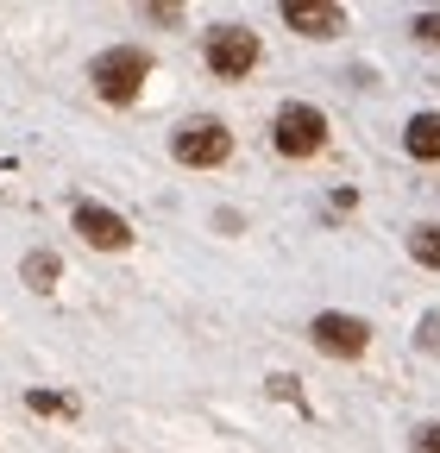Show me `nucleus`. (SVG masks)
I'll list each match as a JSON object with an SVG mask.
<instances>
[{
	"label": "nucleus",
	"mask_w": 440,
	"mask_h": 453,
	"mask_svg": "<svg viewBox=\"0 0 440 453\" xmlns=\"http://www.w3.org/2000/svg\"><path fill=\"white\" fill-rule=\"evenodd\" d=\"M145 76H151V57L139 44H114V50H101L88 64V82H95V95L107 107H133L139 88H145Z\"/></svg>",
	"instance_id": "1"
},
{
	"label": "nucleus",
	"mask_w": 440,
	"mask_h": 453,
	"mask_svg": "<svg viewBox=\"0 0 440 453\" xmlns=\"http://www.w3.org/2000/svg\"><path fill=\"white\" fill-rule=\"evenodd\" d=\"M270 145L284 157H315L327 145V113L308 107V101H284L277 107V127H270Z\"/></svg>",
	"instance_id": "2"
},
{
	"label": "nucleus",
	"mask_w": 440,
	"mask_h": 453,
	"mask_svg": "<svg viewBox=\"0 0 440 453\" xmlns=\"http://www.w3.org/2000/svg\"><path fill=\"white\" fill-rule=\"evenodd\" d=\"M171 151H177V164H189V170H214V164L233 157V133L220 127V120H189V127L171 139Z\"/></svg>",
	"instance_id": "3"
},
{
	"label": "nucleus",
	"mask_w": 440,
	"mask_h": 453,
	"mask_svg": "<svg viewBox=\"0 0 440 453\" xmlns=\"http://www.w3.org/2000/svg\"><path fill=\"white\" fill-rule=\"evenodd\" d=\"M308 340H315V347H321L327 359H359V353L371 347V327H365L359 315H340V309H327V315H315Z\"/></svg>",
	"instance_id": "4"
},
{
	"label": "nucleus",
	"mask_w": 440,
	"mask_h": 453,
	"mask_svg": "<svg viewBox=\"0 0 440 453\" xmlns=\"http://www.w3.org/2000/svg\"><path fill=\"white\" fill-rule=\"evenodd\" d=\"M252 64H258V38H252L246 26H214V32H208V70H214V76L239 82Z\"/></svg>",
	"instance_id": "5"
},
{
	"label": "nucleus",
	"mask_w": 440,
	"mask_h": 453,
	"mask_svg": "<svg viewBox=\"0 0 440 453\" xmlns=\"http://www.w3.org/2000/svg\"><path fill=\"white\" fill-rule=\"evenodd\" d=\"M76 234H82L95 252H126V246H133V226H126L114 208H101V202H76Z\"/></svg>",
	"instance_id": "6"
},
{
	"label": "nucleus",
	"mask_w": 440,
	"mask_h": 453,
	"mask_svg": "<svg viewBox=\"0 0 440 453\" xmlns=\"http://www.w3.org/2000/svg\"><path fill=\"white\" fill-rule=\"evenodd\" d=\"M284 26L302 38H334V32H346V13L327 7V0H284Z\"/></svg>",
	"instance_id": "7"
},
{
	"label": "nucleus",
	"mask_w": 440,
	"mask_h": 453,
	"mask_svg": "<svg viewBox=\"0 0 440 453\" xmlns=\"http://www.w3.org/2000/svg\"><path fill=\"white\" fill-rule=\"evenodd\" d=\"M403 151L415 164H440V113H415V120L403 127Z\"/></svg>",
	"instance_id": "8"
},
{
	"label": "nucleus",
	"mask_w": 440,
	"mask_h": 453,
	"mask_svg": "<svg viewBox=\"0 0 440 453\" xmlns=\"http://www.w3.org/2000/svg\"><path fill=\"white\" fill-rule=\"evenodd\" d=\"M19 277H26V290H57V277H64V258L38 246V252H26V258H19Z\"/></svg>",
	"instance_id": "9"
},
{
	"label": "nucleus",
	"mask_w": 440,
	"mask_h": 453,
	"mask_svg": "<svg viewBox=\"0 0 440 453\" xmlns=\"http://www.w3.org/2000/svg\"><path fill=\"white\" fill-rule=\"evenodd\" d=\"M26 410L32 416H76V396H64V390H26Z\"/></svg>",
	"instance_id": "10"
},
{
	"label": "nucleus",
	"mask_w": 440,
	"mask_h": 453,
	"mask_svg": "<svg viewBox=\"0 0 440 453\" xmlns=\"http://www.w3.org/2000/svg\"><path fill=\"white\" fill-rule=\"evenodd\" d=\"M409 258L440 271V226H415V234H409Z\"/></svg>",
	"instance_id": "11"
},
{
	"label": "nucleus",
	"mask_w": 440,
	"mask_h": 453,
	"mask_svg": "<svg viewBox=\"0 0 440 453\" xmlns=\"http://www.w3.org/2000/svg\"><path fill=\"white\" fill-rule=\"evenodd\" d=\"M264 390L277 396V403H302V378H296V372H270V378H264Z\"/></svg>",
	"instance_id": "12"
},
{
	"label": "nucleus",
	"mask_w": 440,
	"mask_h": 453,
	"mask_svg": "<svg viewBox=\"0 0 440 453\" xmlns=\"http://www.w3.org/2000/svg\"><path fill=\"white\" fill-rule=\"evenodd\" d=\"M415 38L421 44H440V13H415Z\"/></svg>",
	"instance_id": "13"
},
{
	"label": "nucleus",
	"mask_w": 440,
	"mask_h": 453,
	"mask_svg": "<svg viewBox=\"0 0 440 453\" xmlns=\"http://www.w3.org/2000/svg\"><path fill=\"white\" fill-rule=\"evenodd\" d=\"M415 453H440V422H421L415 428Z\"/></svg>",
	"instance_id": "14"
},
{
	"label": "nucleus",
	"mask_w": 440,
	"mask_h": 453,
	"mask_svg": "<svg viewBox=\"0 0 440 453\" xmlns=\"http://www.w3.org/2000/svg\"><path fill=\"white\" fill-rule=\"evenodd\" d=\"M145 19H151V26H177V19H183V7H145Z\"/></svg>",
	"instance_id": "15"
},
{
	"label": "nucleus",
	"mask_w": 440,
	"mask_h": 453,
	"mask_svg": "<svg viewBox=\"0 0 440 453\" xmlns=\"http://www.w3.org/2000/svg\"><path fill=\"white\" fill-rule=\"evenodd\" d=\"M415 340H421V347H440V315H428V321H421V334H415Z\"/></svg>",
	"instance_id": "16"
}]
</instances>
